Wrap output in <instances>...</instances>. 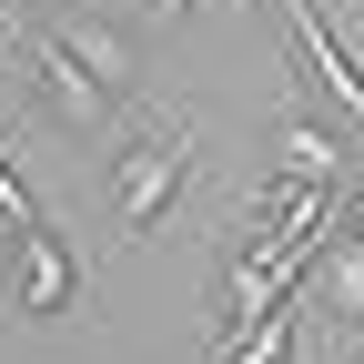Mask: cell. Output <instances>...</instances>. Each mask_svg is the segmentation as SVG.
Masks as SVG:
<instances>
[{
	"label": "cell",
	"instance_id": "1",
	"mask_svg": "<svg viewBox=\"0 0 364 364\" xmlns=\"http://www.w3.org/2000/svg\"><path fill=\"white\" fill-rule=\"evenodd\" d=\"M193 152H203L193 122H172V112H152V102H142V122L112 142V223H122L132 243L162 233V213L182 203V182H193Z\"/></svg>",
	"mask_w": 364,
	"mask_h": 364
},
{
	"label": "cell",
	"instance_id": "2",
	"mask_svg": "<svg viewBox=\"0 0 364 364\" xmlns=\"http://www.w3.org/2000/svg\"><path fill=\"white\" fill-rule=\"evenodd\" d=\"M314 253H324V243H273V233H233V243H223V273H213V324H243V314L304 304V284H314Z\"/></svg>",
	"mask_w": 364,
	"mask_h": 364
},
{
	"label": "cell",
	"instance_id": "3",
	"mask_svg": "<svg viewBox=\"0 0 364 364\" xmlns=\"http://www.w3.org/2000/svg\"><path fill=\"white\" fill-rule=\"evenodd\" d=\"M284 31H294V61H304V81L324 91V102L354 122V142H364V51L334 31V11H324V0H284Z\"/></svg>",
	"mask_w": 364,
	"mask_h": 364
},
{
	"label": "cell",
	"instance_id": "4",
	"mask_svg": "<svg viewBox=\"0 0 364 364\" xmlns=\"http://www.w3.org/2000/svg\"><path fill=\"white\" fill-rule=\"evenodd\" d=\"M81 304V253L61 243V223H31L11 233V314L21 324H51V314Z\"/></svg>",
	"mask_w": 364,
	"mask_h": 364
},
{
	"label": "cell",
	"instance_id": "5",
	"mask_svg": "<svg viewBox=\"0 0 364 364\" xmlns=\"http://www.w3.org/2000/svg\"><path fill=\"white\" fill-rule=\"evenodd\" d=\"M21 51H31V81H41V112H51L61 132H81V142H102V132H112V112H122V102H112V91H102V81H91V71H81L71 51H61V41H51V31H31V41H21Z\"/></svg>",
	"mask_w": 364,
	"mask_h": 364
},
{
	"label": "cell",
	"instance_id": "6",
	"mask_svg": "<svg viewBox=\"0 0 364 364\" xmlns=\"http://www.w3.org/2000/svg\"><path fill=\"white\" fill-rule=\"evenodd\" d=\"M334 203H344V182L273 172V182H253V203H243V233H273V243H324V233H334Z\"/></svg>",
	"mask_w": 364,
	"mask_h": 364
},
{
	"label": "cell",
	"instance_id": "7",
	"mask_svg": "<svg viewBox=\"0 0 364 364\" xmlns=\"http://www.w3.org/2000/svg\"><path fill=\"white\" fill-rule=\"evenodd\" d=\"M41 31H51V41H61V51H71L91 81H102V91H112L122 112H142V51H132V41H122L112 21H91V11H61V21H41Z\"/></svg>",
	"mask_w": 364,
	"mask_h": 364
},
{
	"label": "cell",
	"instance_id": "8",
	"mask_svg": "<svg viewBox=\"0 0 364 364\" xmlns=\"http://www.w3.org/2000/svg\"><path fill=\"white\" fill-rule=\"evenodd\" d=\"M314 273H324V314H334V354L364 364V243L324 233V253H314Z\"/></svg>",
	"mask_w": 364,
	"mask_h": 364
},
{
	"label": "cell",
	"instance_id": "9",
	"mask_svg": "<svg viewBox=\"0 0 364 364\" xmlns=\"http://www.w3.org/2000/svg\"><path fill=\"white\" fill-rule=\"evenodd\" d=\"M304 354V304L243 314V324H213V364H294Z\"/></svg>",
	"mask_w": 364,
	"mask_h": 364
},
{
	"label": "cell",
	"instance_id": "10",
	"mask_svg": "<svg viewBox=\"0 0 364 364\" xmlns=\"http://www.w3.org/2000/svg\"><path fill=\"white\" fill-rule=\"evenodd\" d=\"M273 172H314V182H354V152L334 132H314L304 112H273Z\"/></svg>",
	"mask_w": 364,
	"mask_h": 364
},
{
	"label": "cell",
	"instance_id": "11",
	"mask_svg": "<svg viewBox=\"0 0 364 364\" xmlns=\"http://www.w3.org/2000/svg\"><path fill=\"white\" fill-rule=\"evenodd\" d=\"M31 223H51V213H41V193L11 172V152H0V233H31Z\"/></svg>",
	"mask_w": 364,
	"mask_h": 364
},
{
	"label": "cell",
	"instance_id": "12",
	"mask_svg": "<svg viewBox=\"0 0 364 364\" xmlns=\"http://www.w3.org/2000/svg\"><path fill=\"white\" fill-rule=\"evenodd\" d=\"M334 233H344V243H364V172L344 182V203H334Z\"/></svg>",
	"mask_w": 364,
	"mask_h": 364
},
{
	"label": "cell",
	"instance_id": "13",
	"mask_svg": "<svg viewBox=\"0 0 364 364\" xmlns=\"http://www.w3.org/2000/svg\"><path fill=\"white\" fill-rule=\"evenodd\" d=\"M142 11H152V21H182V11H203V0H142Z\"/></svg>",
	"mask_w": 364,
	"mask_h": 364
},
{
	"label": "cell",
	"instance_id": "14",
	"mask_svg": "<svg viewBox=\"0 0 364 364\" xmlns=\"http://www.w3.org/2000/svg\"><path fill=\"white\" fill-rule=\"evenodd\" d=\"M11 41H21V21H11V0H0V51H11Z\"/></svg>",
	"mask_w": 364,
	"mask_h": 364
}]
</instances>
